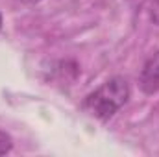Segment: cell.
Returning a JSON list of instances; mask_svg holds the SVG:
<instances>
[{
  "instance_id": "cell-5",
  "label": "cell",
  "mask_w": 159,
  "mask_h": 157,
  "mask_svg": "<svg viewBox=\"0 0 159 157\" xmlns=\"http://www.w3.org/2000/svg\"><path fill=\"white\" fill-rule=\"evenodd\" d=\"M0 24H2V19H0Z\"/></svg>"
},
{
  "instance_id": "cell-4",
  "label": "cell",
  "mask_w": 159,
  "mask_h": 157,
  "mask_svg": "<svg viewBox=\"0 0 159 157\" xmlns=\"http://www.w3.org/2000/svg\"><path fill=\"white\" fill-rule=\"evenodd\" d=\"M22 4H37V2H41V0H20Z\"/></svg>"
},
{
  "instance_id": "cell-2",
  "label": "cell",
  "mask_w": 159,
  "mask_h": 157,
  "mask_svg": "<svg viewBox=\"0 0 159 157\" xmlns=\"http://www.w3.org/2000/svg\"><path fill=\"white\" fill-rule=\"evenodd\" d=\"M141 85L144 89V92H156L159 89V56L152 57L141 76Z\"/></svg>"
},
{
  "instance_id": "cell-1",
  "label": "cell",
  "mask_w": 159,
  "mask_h": 157,
  "mask_svg": "<svg viewBox=\"0 0 159 157\" xmlns=\"http://www.w3.org/2000/svg\"><path fill=\"white\" fill-rule=\"evenodd\" d=\"M129 98V85L124 78H111L104 81L83 100V111L100 122H107Z\"/></svg>"
},
{
  "instance_id": "cell-3",
  "label": "cell",
  "mask_w": 159,
  "mask_h": 157,
  "mask_svg": "<svg viewBox=\"0 0 159 157\" xmlns=\"http://www.w3.org/2000/svg\"><path fill=\"white\" fill-rule=\"evenodd\" d=\"M11 146H13V142H11L9 135H7V133H4V131H0V155L7 154V152L11 150Z\"/></svg>"
}]
</instances>
